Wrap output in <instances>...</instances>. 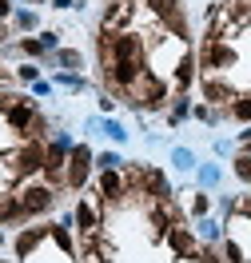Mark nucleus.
<instances>
[{"label": "nucleus", "mask_w": 251, "mask_h": 263, "mask_svg": "<svg viewBox=\"0 0 251 263\" xmlns=\"http://www.w3.org/2000/svg\"><path fill=\"white\" fill-rule=\"evenodd\" d=\"M8 124H12V128H28V124H32V108H24V104L8 108Z\"/></svg>", "instance_id": "4"}, {"label": "nucleus", "mask_w": 251, "mask_h": 263, "mask_svg": "<svg viewBox=\"0 0 251 263\" xmlns=\"http://www.w3.org/2000/svg\"><path fill=\"white\" fill-rule=\"evenodd\" d=\"M243 212H247V215H251V199H243Z\"/></svg>", "instance_id": "13"}, {"label": "nucleus", "mask_w": 251, "mask_h": 263, "mask_svg": "<svg viewBox=\"0 0 251 263\" xmlns=\"http://www.w3.org/2000/svg\"><path fill=\"white\" fill-rule=\"evenodd\" d=\"M4 12H8V0H0V16H4Z\"/></svg>", "instance_id": "12"}, {"label": "nucleus", "mask_w": 251, "mask_h": 263, "mask_svg": "<svg viewBox=\"0 0 251 263\" xmlns=\"http://www.w3.org/2000/svg\"><path fill=\"white\" fill-rule=\"evenodd\" d=\"M100 192H104L108 199L120 196V176H116V172H104V176H100Z\"/></svg>", "instance_id": "5"}, {"label": "nucleus", "mask_w": 251, "mask_h": 263, "mask_svg": "<svg viewBox=\"0 0 251 263\" xmlns=\"http://www.w3.org/2000/svg\"><path fill=\"white\" fill-rule=\"evenodd\" d=\"M235 172H239V180H251V156H239V160H235Z\"/></svg>", "instance_id": "9"}, {"label": "nucleus", "mask_w": 251, "mask_h": 263, "mask_svg": "<svg viewBox=\"0 0 251 263\" xmlns=\"http://www.w3.org/2000/svg\"><path fill=\"white\" fill-rule=\"evenodd\" d=\"M207 96H211V100H223V96H227V88H223L219 80H207Z\"/></svg>", "instance_id": "10"}, {"label": "nucleus", "mask_w": 251, "mask_h": 263, "mask_svg": "<svg viewBox=\"0 0 251 263\" xmlns=\"http://www.w3.org/2000/svg\"><path fill=\"white\" fill-rule=\"evenodd\" d=\"M40 160H44L40 144H28V148H24V156H20V172H36V167H40Z\"/></svg>", "instance_id": "3"}, {"label": "nucleus", "mask_w": 251, "mask_h": 263, "mask_svg": "<svg viewBox=\"0 0 251 263\" xmlns=\"http://www.w3.org/2000/svg\"><path fill=\"white\" fill-rule=\"evenodd\" d=\"M76 219H80V228H84V231L96 228V215H92V208H76Z\"/></svg>", "instance_id": "8"}, {"label": "nucleus", "mask_w": 251, "mask_h": 263, "mask_svg": "<svg viewBox=\"0 0 251 263\" xmlns=\"http://www.w3.org/2000/svg\"><path fill=\"white\" fill-rule=\"evenodd\" d=\"M20 203H24V212H44V208L52 203V192H48V187H28Z\"/></svg>", "instance_id": "1"}, {"label": "nucleus", "mask_w": 251, "mask_h": 263, "mask_svg": "<svg viewBox=\"0 0 251 263\" xmlns=\"http://www.w3.org/2000/svg\"><path fill=\"white\" fill-rule=\"evenodd\" d=\"M187 84H191V56H184L176 68V88H187Z\"/></svg>", "instance_id": "6"}, {"label": "nucleus", "mask_w": 251, "mask_h": 263, "mask_svg": "<svg viewBox=\"0 0 251 263\" xmlns=\"http://www.w3.org/2000/svg\"><path fill=\"white\" fill-rule=\"evenodd\" d=\"M171 247H180V251H191V235H187L184 228H176V231H171Z\"/></svg>", "instance_id": "7"}, {"label": "nucleus", "mask_w": 251, "mask_h": 263, "mask_svg": "<svg viewBox=\"0 0 251 263\" xmlns=\"http://www.w3.org/2000/svg\"><path fill=\"white\" fill-rule=\"evenodd\" d=\"M235 116H239V120H251V100H239V104H235Z\"/></svg>", "instance_id": "11"}, {"label": "nucleus", "mask_w": 251, "mask_h": 263, "mask_svg": "<svg viewBox=\"0 0 251 263\" xmlns=\"http://www.w3.org/2000/svg\"><path fill=\"white\" fill-rule=\"evenodd\" d=\"M84 176H88V148H76L72 167H68V183H84Z\"/></svg>", "instance_id": "2"}]
</instances>
